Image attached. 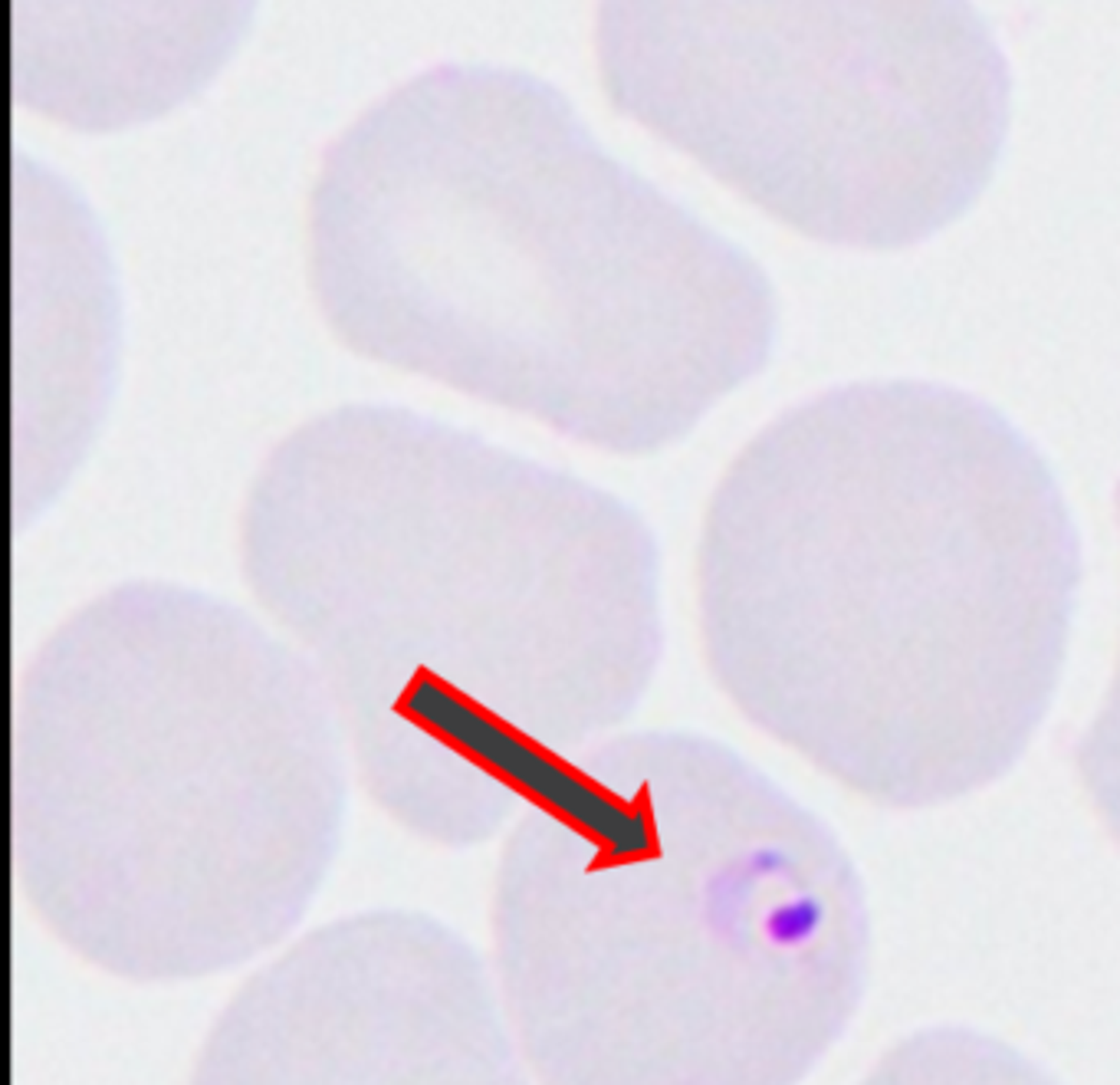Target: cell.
<instances>
[{"label": "cell", "instance_id": "cell-1", "mask_svg": "<svg viewBox=\"0 0 1120 1085\" xmlns=\"http://www.w3.org/2000/svg\"><path fill=\"white\" fill-rule=\"evenodd\" d=\"M250 606L407 812L533 799L661 668V549L615 491L395 402L312 411L237 510Z\"/></svg>", "mask_w": 1120, "mask_h": 1085}, {"label": "cell", "instance_id": "cell-2", "mask_svg": "<svg viewBox=\"0 0 1120 1085\" xmlns=\"http://www.w3.org/2000/svg\"><path fill=\"white\" fill-rule=\"evenodd\" d=\"M1081 537L1002 411L940 382H854L730 460L697 542V626L726 701L871 796L999 776L1068 658Z\"/></svg>", "mask_w": 1120, "mask_h": 1085}, {"label": "cell", "instance_id": "cell-3", "mask_svg": "<svg viewBox=\"0 0 1120 1085\" xmlns=\"http://www.w3.org/2000/svg\"><path fill=\"white\" fill-rule=\"evenodd\" d=\"M309 287L345 352L611 458L681 444L769 365L756 260L509 66H434L322 155Z\"/></svg>", "mask_w": 1120, "mask_h": 1085}, {"label": "cell", "instance_id": "cell-4", "mask_svg": "<svg viewBox=\"0 0 1120 1085\" xmlns=\"http://www.w3.org/2000/svg\"><path fill=\"white\" fill-rule=\"evenodd\" d=\"M611 106L802 237L930 241L980 201L1013 73L973 0H601Z\"/></svg>", "mask_w": 1120, "mask_h": 1085}, {"label": "cell", "instance_id": "cell-5", "mask_svg": "<svg viewBox=\"0 0 1120 1085\" xmlns=\"http://www.w3.org/2000/svg\"><path fill=\"white\" fill-rule=\"evenodd\" d=\"M63 194H17L13 254V524L73 487L115 402L122 300L92 221Z\"/></svg>", "mask_w": 1120, "mask_h": 1085}, {"label": "cell", "instance_id": "cell-6", "mask_svg": "<svg viewBox=\"0 0 1120 1085\" xmlns=\"http://www.w3.org/2000/svg\"><path fill=\"white\" fill-rule=\"evenodd\" d=\"M256 0H13V99L73 132H122L191 103Z\"/></svg>", "mask_w": 1120, "mask_h": 1085}, {"label": "cell", "instance_id": "cell-7", "mask_svg": "<svg viewBox=\"0 0 1120 1085\" xmlns=\"http://www.w3.org/2000/svg\"><path fill=\"white\" fill-rule=\"evenodd\" d=\"M1120 513V487H1117ZM1078 766L1101 803L1120 819V658L1097 714L1078 737Z\"/></svg>", "mask_w": 1120, "mask_h": 1085}]
</instances>
